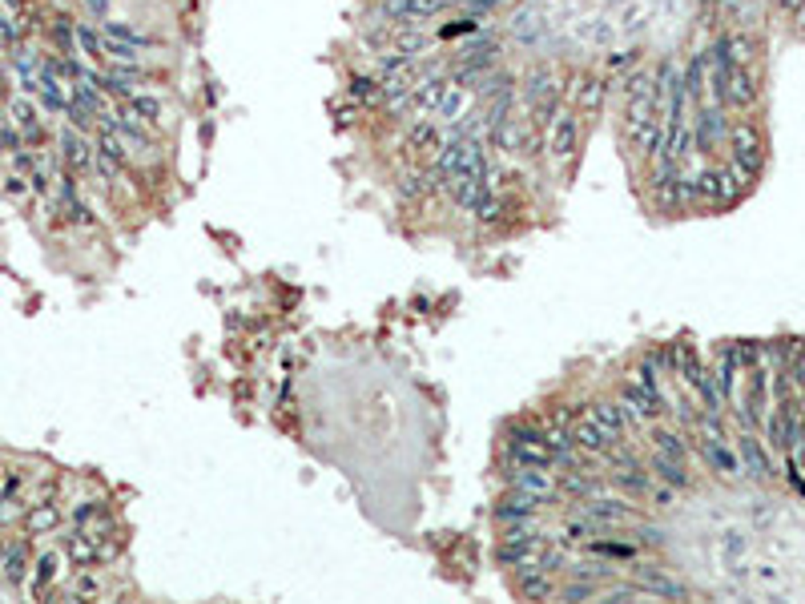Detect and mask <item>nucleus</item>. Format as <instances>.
<instances>
[{
	"label": "nucleus",
	"mask_w": 805,
	"mask_h": 604,
	"mask_svg": "<svg viewBox=\"0 0 805 604\" xmlns=\"http://www.w3.org/2000/svg\"><path fill=\"white\" fill-rule=\"evenodd\" d=\"M724 145H729V161L737 169H745L749 177H757L765 169V133L753 121H733Z\"/></svg>",
	"instance_id": "1"
},
{
	"label": "nucleus",
	"mask_w": 805,
	"mask_h": 604,
	"mask_svg": "<svg viewBox=\"0 0 805 604\" xmlns=\"http://www.w3.org/2000/svg\"><path fill=\"white\" fill-rule=\"evenodd\" d=\"M660 133H665V121H660L657 105H628L624 101V137L632 141V149L640 153V157L657 153Z\"/></svg>",
	"instance_id": "2"
},
{
	"label": "nucleus",
	"mask_w": 805,
	"mask_h": 604,
	"mask_svg": "<svg viewBox=\"0 0 805 604\" xmlns=\"http://www.w3.org/2000/svg\"><path fill=\"white\" fill-rule=\"evenodd\" d=\"M584 121L576 117L572 109H560L552 117V125H547V145H544V153L555 161V166H568L572 157H576V149H580V133H584Z\"/></svg>",
	"instance_id": "3"
},
{
	"label": "nucleus",
	"mask_w": 805,
	"mask_h": 604,
	"mask_svg": "<svg viewBox=\"0 0 805 604\" xmlns=\"http://www.w3.org/2000/svg\"><path fill=\"white\" fill-rule=\"evenodd\" d=\"M568 101L580 121L596 117V113L604 109V101H608V77H600V72H576L572 89H568Z\"/></svg>",
	"instance_id": "4"
},
{
	"label": "nucleus",
	"mask_w": 805,
	"mask_h": 604,
	"mask_svg": "<svg viewBox=\"0 0 805 604\" xmlns=\"http://www.w3.org/2000/svg\"><path fill=\"white\" fill-rule=\"evenodd\" d=\"M729 137V121H724L721 105H700L697 109V125H692V149L713 153L716 145H724Z\"/></svg>",
	"instance_id": "5"
},
{
	"label": "nucleus",
	"mask_w": 805,
	"mask_h": 604,
	"mask_svg": "<svg viewBox=\"0 0 805 604\" xmlns=\"http://www.w3.org/2000/svg\"><path fill=\"white\" fill-rule=\"evenodd\" d=\"M620 407H624V415H628V423H652V419L660 415V403H665V395H657V391H644L640 383H632V379H628L624 387H620Z\"/></svg>",
	"instance_id": "6"
},
{
	"label": "nucleus",
	"mask_w": 805,
	"mask_h": 604,
	"mask_svg": "<svg viewBox=\"0 0 805 604\" xmlns=\"http://www.w3.org/2000/svg\"><path fill=\"white\" fill-rule=\"evenodd\" d=\"M512 464V459H507ZM507 488L512 491H523V496H536V499H552L555 491V480L547 467H536V464H512V472H507Z\"/></svg>",
	"instance_id": "7"
},
{
	"label": "nucleus",
	"mask_w": 805,
	"mask_h": 604,
	"mask_svg": "<svg viewBox=\"0 0 805 604\" xmlns=\"http://www.w3.org/2000/svg\"><path fill=\"white\" fill-rule=\"evenodd\" d=\"M584 515H592L600 528H628L636 520L632 504L620 496H588L584 499Z\"/></svg>",
	"instance_id": "8"
},
{
	"label": "nucleus",
	"mask_w": 805,
	"mask_h": 604,
	"mask_svg": "<svg viewBox=\"0 0 805 604\" xmlns=\"http://www.w3.org/2000/svg\"><path fill=\"white\" fill-rule=\"evenodd\" d=\"M749 185H753V177H749L745 169H737L733 161L729 166H716L713 169V206H733V201H741Z\"/></svg>",
	"instance_id": "9"
},
{
	"label": "nucleus",
	"mask_w": 805,
	"mask_h": 604,
	"mask_svg": "<svg viewBox=\"0 0 805 604\" xmlns=\"http://www.w3.org/2000/svg\"><path fill=\"white\" fill-rule=\"evenodd\" d=\"M737 447H741V472H749L753 480H773V459H769V451L761 447V439L753 435V427H745L741 431V439H737Z\"/></svg>",
	"instance_id": "10"
},
{
	"label": "nucleus",
	"mask_w": 805,
	"mask_h": 604,
	"mask_svg": "<svg viewBox=\"0 0 805 604\" xmlns=\"http://www.w3.org/2000/svg\"><path fill=\"white\" fill-rule=\"evenodd\" d=\"M93 145H89V137L80 133V129H64L61 133V161L69 174H85V169H93Z\"/></svg>",
	"instance_id": "11"
},
{
	"label": "nucleus",
	"mask_w": 805,
	"mask_h": 604,
	"mask_svg": "<svg viewBox=\"0 0 805 604\" xmlns=\"http://www.w3.org/2000/svg\"><path fill=\"white\" fill-rule=\"evenodd\" d=\"M636 584L644 588V596H665V600H684V596H689V588H684L681 580H673L668 572H660L657 564H640Z\"/></svg>",
	"instance_id": "12"
},
{
	"label": "nucleus",
	"mask_w": 805,
	"mask_h": 604,
	"mask_svg": "<svg viewBox=\"0 0 805 604\" xmlns=\"http://www.w3.org/2000/svg\"><path fill=\"white\" fill-rule=\"evenodd\" d=\"M386 16L399 24H423L447 8V0H386Z\"/></svg>",
	"instance_id": "13"
},
{
	"label": "nucleus",
	"mask_w": 805,
	"mask_h": 604,
	"mask_svg": "<svg viewBox=\"0 0 805 604\" xmlns=\"http://www.w3.org/2000/svg\"><path fill=\"white\" fill-rule=\"evenodd\" d=\"M547 540L536 536V540H504L496 552L499 568H531V564L539 560V548H544Z\"/></svg>",
	"instance_id": "14"
},
{
	"label": "nucleus",
	"mask_w": 805,
	"mask_h": 604,
	"mask_svg": "<svg viewBox=\"0 0 805 604\" xmlns=\"http://www.w3.org/2000/svg\"><path fill=\"white\" fill-rule=\"evenodd\" d=\"M402 145H407L411 153H435L443 145V129L435 117H415L407 121V137H402Z\"/></svg>",
	"instance_id": "15"
},
{
	"label": "nucleus",
	"mask_w": 805,
	"mask_h": 604,
	"mask_svg": "<svg viewBox=\"0 0 805 604\" xmlns=\"http://www.w3.org/2000/svg\"><path fill=\"white\" fill-rule=\"evenodd\" d=\"M620 89H624L628 105H657V69H640L636 64L632 72H624Z\"/></svg>",
	"instance_id": "16"
},
{
	"label": "nucleus",
	"mask_w": 805,
	"mask_h": 604,
	"mask_svg": "<svg viewBox=\"0 0 805 604\" xmlns=\"http://www.w3.org/2000/svg\"><path fill=\"white\" fill-rule=\"evenodd\" d=\"M700 455H705V464L713 467L716 475H724V480L741 475V455L729 447V439H700Z\"/></svg>",
	"instance_id": "17"
},
{
	"label": "nucleus",
	"mask_w": 805,
	"mask_h": 604,
	"mask_svg": "<svg viewBox=\"0 0 805 604\" xmlns=\"http://www.w3.org/2000/svg\"><path fill=\"white\" fill-rule=\"evenodd\" d=\"M572 443H576L580 451H588V455H604V451H608L616 439H612V435L604 431V427L596 423L592 415H584L576 427H572Z\"/></svg>",
	"instance_id": "18"
},
{
	"label": "nucleus",
	"mask_w": 805,
	"mask_h": 604,
	"mask_svg": "<svg viewBox=\"0 0 805 604\" xmlns=\"http://www.w3.org/2000/svg\"><path fill=\"white\" fill-rule=\"evenodd\" d=\"M467 105H471V93H467V85H459V81H447L439 105H435V117H439V125H451V121L467 117Z\"/></svg>",
	"instance_id": "19"
},
{
	"label": "nucleus",
	"mask_w": 805,
	"mask_h": 604,
	"mask_svg": "<svg viewBox=\"0 0 805 604\" xmlns=\"http://www.w3.org/2000/svg\"><path fill=\"white\" fill-rule=\"evenodd\" d=\"M539 504H544V499L523 496V491H512V496H507V499H499V504H496V520H499V523H523V520H536Z\"/></svg>",
	"instance_id": "20"
},
{
	"label": "nucleus",
	"mask_w": 805,
	"mask_h": 604,
	"mask_svg": "<svg viewBox=\"0 0 805 604\" xmlns=\"http://www.w3.org/2000/svg\"><path fill=\"white\" fill-rule=\"evenodd\" d=\"M24 532H29V536H45V532H53L56 523H61V507L53 504V499H37V504H29L24 507Z\"/></svg>",
	"instance_id": "21"
},
{
	"label": "nucleus",
	"mask_w": 805,
	"mask_h": 604,
	"mask_svg": "<svg viewBox=\"0 0 805 604\" xmlns=\"http://www.w3.org/2000/svg\"><path fill=\"white\" fill-rule=\"evenodd\" d=\"M588 415H592L596 423H600L604 431L612 435V439H620V435H624L628 427H632V423H628V415H624V407H620L616 399H600V403H588Z\"/></svg>",
	"instance_id": "22"
},
{
	"label": "nucleus",
	"mask_w": 805,
	"mask_h": 604,
	"mask_svg": "<svg viewBox=\"0 0 805 604\" xmlns=\"http://www.w3.org/2000/svg\"><path fill=\"white\" fill-rule=\"evenodd\" d=\"M520 596L523 600H547V596H555V580H552V572H544V568H520Z\"/></svg>",
	"instance_id": "23"
},
{
	"label": "nucleus",
	"mask_w": 805,
	"mask_h": 604,
	"mask_svg": "<svg viewBox=\"0 0 805 604\" xmlns=\"http://www.w3.org/2000/svg\"><path fill=\"white\" fill-rule=\"evenodd\" d=\"M13 121H16V129H21L24 145H40V141H45V125H40L37 109H32L29 101H21V97L13 101Z\"/></svg>",
	"instance_id": "24"
},
{
	"label": "nucleus",
	"mask_w": 805,
	"mask_h": 604,
	"mask_svg": "<svg viewBox=\"0 0 805 604\" xmlns=\"http://www.w3.org/2000/svg\"><path fill=\"white\" fill-rule=\"evenodd\" d=\"M652 472L660 475V483H668V488H676V491H684L692 483V475H689V467H684V459H673V455H652Z\"/></svg>",
	"instance_id": "25"
},
{
	"label": "nucleus",
	"mask_w": 805,
	"mask_h": 604,
	"mask_svg": "<svg viewBox=\"0 0 805 604\" xmlns=\"http://www.w3.org/2000/svg\"><path fill=\"white\" fill-rule=\"evenodd\" d=\"M443 89H447V77H423V72H419L415 89H411V101H415V109H419V113H435V105H439Z\"/></svg>",
	"instance_id": "26"
},
{
	"label": "nucleus",
	"mask_w": 805,
	"mask_h": 604,
	"mask_svg": "<svg viewBox=\"0 0 805 604\" xmlns=\"http://www.w3.org/2000/svg\"><path fill=\"white\" fill-rule=\"evenodd\" d=\"M351 97L359 105H367V109H383V97H386V85L383 77H351Z\"/></svg>",
	"instance_id": "27"
},
{
	"label": "nucleus",
	"mask_w": 805,
	"mask_h": 604,
	"mask_svg": "<svg viewBox=\"0 0 805 604\" xmlns=\"http://www.w3.org/2000/svg\"><path fill=\"white\" fill-rule=\"evenodd\" d=\"M0 572H4V580H8V584H21V580L29 576V544H24V540L8 544V552H4V564H0Z\"/></svg>",
	"instance_id": "28"
},
{
	"label": "nucleus",
	"mask_w": 805,
	"mask_h": 604,
	"mask_svg": "<svg viewBox=\"0 0 805 604\" xmlns=\"http://www.w3.org/2000/svg\"><path fill=\"white\" fill-rule=\"evenodd\" d=\"M56 572H61V556H56V552H45L37 564H32V596H48V588H53Z\"/></svg>",
	"instance_id": "29"
},
{
	"label": "nucleus",
	"mask_w": 805,
	"mask_h": 604,
	"mask_svg": "<svg viewBox=\"0 0 805 604\" xmlns=\"http://www.w3.org/2000/svg\"><path fill=\"white\" fill-rule=\"evenodd\" d=\"M72 40H77V48L89 56V61H105V37L97 29H89V24H72Z\"/></svg>",
	"instance_id": "30"
},
{
	"label": "nucleus",
	"mask_w": 805,
	"mask_h": 604,
	"mask_svg": "<svg viewBox=\"0 0 805 604\" xmlns=\"http://www.w3.org/2000/svg\"><path fill=\"white\" fill-rule=\"evenodd\" d=\"M600 523L592 520V515H580V520H568L564 523V544H592L596 536H600Z\"/></svg>",
	"instance_id": "31"
},
{
	"label": "nucleus",
	"mask_w": 805,
	"mask_h": 604,
	"mask_svg": "<svg viewBox=\"0 0 805 604\" xmlns=\"http://www.w3.org/2000/svg\"><path fill=\"white\" fill-rule=\"evenodd\" d=\"M576 37L584 40V45H596V48H600V45H608V40H612V24L604 21V16H588V21H580V24H576Z\"/></svg>",
	"instance_id": "32"
},
{
	"label": "nucleus",
	"mask_w": 805,
	"mask_h": 604,
	"mask_svg": "<svg viewBox=\"0 0 805 604\" xmlns=\"http://www.w3.org/2000/svg\"><path fill=\"white\" fill-rule=\"evenodd\" d=\"M652 447H657L660 455H673V459H684V464H689V447H684V439L676 431H668V427H657V431H652Z\"/></svg>",
	"instance_id": "33"
},
{
	"label": "nucleus",
	"mask_w": 805,
	"mask_h": 604,
	"mask_svg": "<svg viewBox=\"0 0 805 604\" xmlns=\"http://www.w3.org/2000/svg\"><path fill=\"white\" fill-rule=\"evenodd\" d=\"M105 37H117V40H125V45H133V48H149V37L145 32H137L133 24H125V21H105Z\"/></svg>",
	"instance_id": "34"
},
{
	"label": "nucleus",
	"mask_w": 805,
	"mask_h": 604,
	"mask_svg": "<svg viewBox=\"0 0 805 604\" xmlns=\"http://www.w3.org/2000/svg\"><path fill=\"white\" fill-rule=\"evenodd\" d=\"M125 105H129V109H133V113H137V117H141V121H161V101H153V97H145V93H133V97H129Z\"/></svg>",
	"instance_id": "35"
},
{
	"label": "nucleus",
	"mask_w": 805,
	"mask_h": 604,
	"mask_svg": "<svg viewBox=\"0 0 805 604\" xmlns=\"http://www.w3.org/2000/svg\"><path fill=\"white\" fill-rule=\"evenodd\" d=\"M592 552L608 556V560H632L636 544H616V540H592Z\"/></svg>",
	"instance_id": "36"
},
{
	"label": "nucleus",
	"mask_w": 805,
	"mask_h": 604,
	"mask_svg": "<svg viewBox=\"0 0 805 604\" xmlns=\"http://www.w3.org/2000/svg\"><path fill=\"white\" fill-rule=\"evenodd\" d=\"M69 596L77 600V596H101V584H97V576L89 568H80L77 576H72V584H69Z\"/></svg>",
	"instance_id": "37"
},
{
	"label": "nucleus",
	"mask_w": 805,
	"mask_h": 604,
	"mask_svg": "<svg viewBox=\"0 0 805 604\" xmlns=\"http://www.w3.org/2000/svg\"><path fill=\"white\" fill-rule=\"evenodd\" d=\"M640 53H644L640 45H632V48H620V53H612L608 61H604V64H608V72H620V69H636V64H640Z\"/></svg>",
	"instance_id": "38"
},
{
	"label": "nucleus",
	"mask_w": 805,
	"mask_h": 604,
	"mask_svg": "<svg viewBox=\"0 0 805 604\" xmlns=\"http://www.w3.org/2000/svg\"><path fill=\"white\" fill-rule=\"evenodd\" d=\"M24 507L16 496H0V528H8V523H21L24 520Z\"/></svg>",
	"instance_id": "39"
},
{
	"label": "nucleus",
	"mask_w": 805,
	"mask_h": 604,
	"mask_svg": "<svg viewBox=\"0 0 805 604\" xmlns=\"http://www.w3.org/2000/svg\"><path fill=\"white\" fill-rule=\"evenodd\" d=\"M101 515H105V507L97 504V499H89V504H80L77 512H72V520H77V523H93V520H101Z\"/></svg>",
	"instance_id": "40"
},
{
	"label": "nucleus",
	"mask_w": 805,
	"mask_h": 604,
	"mask_svg": "<svg viewBox=\"0 0 805 604\" xmlns=\"http://www.w3.org/2000/svg\"><path fill=\"white\" fill-rule=\"evenodd\" d=\"M4 193H8V198H24V193H29V177H24V174H8L4 177Z\"/></svg>",
	"instance_id": "41"
},
{
	"label": "nucleus",
	"mask_w": 805,
	"mask_h": 604,
	"mask_svg": "<svg viewBox=\"0 0 805 604\" xmlns=\"http://www.w3.org/2000/svg\"><path fill=\"white\" fill-rule=\"evenodd\" d=\"M648 496H652V504L657 507H673V499H676V488H648Z\"/></svg>",
	"instance_id": "42"
},
{
	"label": "nucleus",
	"mask_w": 805,
	"mask_h": 604,
	"mask_svg": "<svg viewBox=\"0 0 805 604\" xmlns=\"http://www.w3.org/2000/svg\"><path fill=\"white\" fill-rule=\"evenodd\" d=\"M13 45H16V29L0 16V48H13Z\"/></svg>",
	"instance_id": "43"
},
{
	"label": "nucleus",
	"mask_w": 805,
	"mask_h": 604,
	"mask_svg": "<svg viewBox=\"0 0 805 604\" xmlns=\"http://www.w3.org/2000/svg\"><path fill=\"white\" fill-rule=\"evenodd\" d=\"M85 8L93 16H105V13H109V0H85Z\"/></svg>",
	"instance_id": "44"
},
{
	"label": "nucleus",
	"mask_w": 805,
	"mask_h": 604,
	"mask_svg": "<svg viewBox=\"0 0 805 604\" xmlns=\"http://www.w3.org/2000/svg\"><path fill=\"white\" fill-rule=\"evenodd\" d=\"M769 4H777L781 13H797V8H801L805 0H769Z\"/></svg>",
	"instance_id": "45"
},
{
	"label": "nucleus",
	"mask_w": 805,
	"mask_h": 604,
	"mask_svg": "<svg viewBox=\"0 0 805 604\" xmlns=\"http://www.w3.org/2000/svg\"><path fill=\"white\" fill-rule=\"evenodd\" d=\"M793 16H797V32H801V37H805V4H801V8H797V13H793Z\"/></svg>",
	"instance_id": "46"
},
{
	"label": "nucleus",
	"mask_w": 805,
	"mask_h": 604,
	"mask_svg": "<svg viewBox=\"0 0 805 604\" xmlns=\"http://www.w3.org/2000/svg\"><path fill=\"white\" fill-rule=\"evenodd\" d=\"M24 4H29V0H8V8H13V13H21Z\"/></svg>",
	"instance_id": "47"
},
{
	"label": "nucleus",
	"mask_w": 805,
	"mask_h": 604,
	"mask_svg": "<svg viewBox=\"0 0 805 604\" xmlns=\"http://www.w3.org/2000/svg\"><path fill=\"white\" fill-rule=\"evenodd\" d=\"M4 552H8V540H0V564H4Z\"/></svg>",
	"instance_id": "48"
},
{
	"label": "nucleus",
	"mask_w": 805,
	"mask_h": 604,
	"mask_svg": "<svg viewBox=\"0 0 805 604\" xmlns=\"http://www.w3.org/2000/svg\"><path fill=\"white\" fill-rule=\"evenodd\" d=\"M801 411H805V383H801Z\"/></svg>",
	"instance_id": "49"
},
{
	"label": "nucleus",
	"mask_w": 805,
	"mask_h": 604,
	"mask_svg": "<svg viewBox=\"0 0 805 604\" xmlns=\"http://www.w3.org/2000/svg\"><path fill=\"white\" fill-rule=\"evenodd\" d=\"M801 431H805V415H801Z\"/></svg>",
	"instance_id": "50"
}]
</instances>
